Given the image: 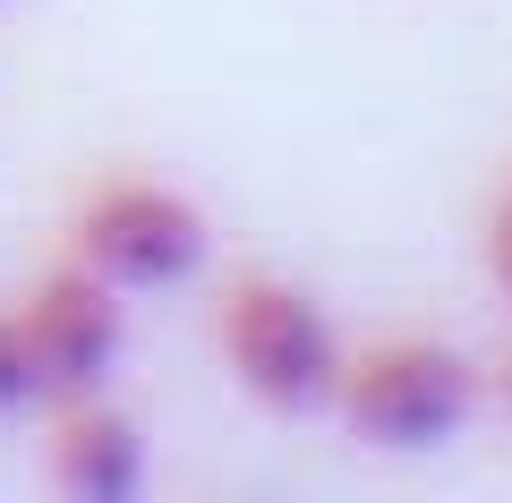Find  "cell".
Masks as SVG:
<instances>
[{
  "label": "cell",
  "mask_w": 512,
  "mask_h": 503,
  "mask_svg": "<svg viewBox=\"0 0 512 503\" xmlns=\"http://www.w3.org/2000/svg\"><path fill=\"white\" fill-rule=\"evenodd\" d=\"M495 401H504V418H512V350L495 359Z\"/></svg>",
  "instance_id": "obj_8"
},
{
  "label": "cell",
  "mask_w": 512,
  "mask_h": 503,
  "mask_svg": "<svg viewBox=\"0 0 512 503\" xmlns=\"http://www.w3.org/2000/svg\"><path fill=\"white\" fill-rule=\"evenodd\" d=\"M487 273H495V290H504V307H512V188L487 214Z\"/></svg>",
  "instance_id": "obj_7"
},
{
  "label": "cell",
  "mask_w": 512,
  "mask_h": 503,
  "mask_svg": "<svg viewBox=\"0 0 512 503\" xmlns=\"http://www.w3.org/2000/svg\"><path fill=\"white\" fill-rule=\"evenodd\" d=\"M205 248H214L205 205L188 188H171V180H137V171L86 188V205L69 214V256L86 273H103L120 299H137V290H180L205 265Z\"/></svg>",
  "instance_id": "obj_3"
},
{
  "label": "cell",
  "mask_w": 512,
  "mask_h": 503,
  "mask_svg": "<svg viewBox=\"0 0 512 503\" xmlns=\"http://www.w3.org/2000/svg\"><path fill=\"white\" fill-rule=\"evenodd\" d=\"M43 469L69 503H128L146 486V435L137 418L111 410L103 393L52 401V435H43Z\"/></svg>",
  "instance_id": "obj_5"
},
{
  "label": "cell",
  "mask_w": 512,
  "mask_h": 503,
  "mask_svg": "<svg viewBox=\"0 0 512 503\" xmlns=\"http://www.w3.org/2000/svg\"><path fill=\"white\" fill-rule=\"evenodd\" d=\"M214 350L239 393L282 418L333 410V384H342V359H350L325 299L291 273H231L214 299Z\"/></svg>",
  "instance_id": "obj_1"
},
{
  "label": "cell",
  "mask_w": 512,
  "mask_h": 503,
  "mask_svg": "<svg viewBox=\"0 0 512 503\" xmlns=\"http://www.w3.org/2000/svg\"><path fill=\"white\" fill-rule=\"evenodd\" d=\"M52 401V384H43L35 350H26V324L18 307H0V410H43Z\"/></svg>",
  "instance_id": "obj_6"
},
{
  "label": "cell",
  "mask_w": 512,
  "mask_h": 503,
  "mask_svg": "<svg viewBox=\"0 0 512 503\" xmlns=\"http://www.w3.org/2000/svg\"><path fill=\"white\" fill-rule=\"evenodd\" d=\"M26 350H35L52 401L69 393H103L111 367H120V290L103 273H86L77 256H60L52 273H35V290L18 299Z\"/></svg>",
  "instance_id": "obj_4"
},
{
  "label": "cell",
  "mask_w": 512,
  "mask_h": 503,
  "mask_svg": "<svg viewBox=\"0 0 512 503\" xmlns=\"http://www.w3.org/2000/svg\"><path fill=\"white\" fill-rule=\"evenodd\" d=\"M333 410L359 444L376 452H436L470 427L478 410V367L453 342H427V333H384V342L350 350L342 384H333Z\"/></svg>",
  "instance_id": "obj_2"
}]
</instances>
